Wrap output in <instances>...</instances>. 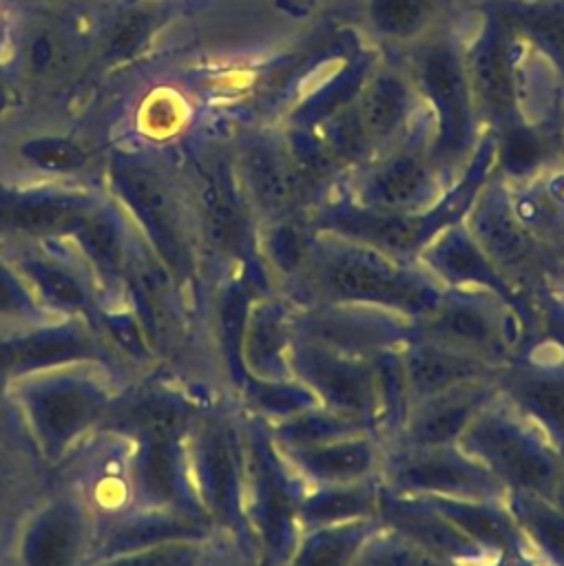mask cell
Here are the masks:
<instances>
[{"mask_svg":"<svg viewBox=\"0 0 564 566\" xmlns=\"http://www.w3.org/2000/svg\"><path fill=\"white\" fill-rule=\"evenodd\" d=\"M498 394L493 380H471L409 405L407 416L385 444L436 447L458 442L473 416Z\"/></svg>","mask_w":564,"mask_h":566,"instance_id":"cell-20","label":"cell"},{"mask_svg":"<svg viewBox=\"0 0 564 566\" xmlns=\"http://www.w3.org/2000/svg\"><path fill=\"white\" fill-rule=\"evenodd\" d=\"M506 506L522 528L540 566H564V511L549 497L511 491Z\"/></svg>","mask_w":564,"mask_h":566,"instance_id":"cell-31","label":"cell"},{"mask_svg":"<svg viewBox=\"0 0 564 566\" xmlns=\"http://www.w3.org/2000/svg\"><path fill=\"white\" fill-rule=\"evenodd\" d=\"M71 44L58 29L38 27L24 40V64L38 77H58L71 66Z\"/></svg>","mask_w":564,"mask_h":566,"instance_id":"cell-39","label":"cell"},{"mask_svg":"<svg viewBox=\"0 0 564 566\" xmlns=\"http://www.w3.org/2000/svg\"><path fill=\"white\" fill-rule=\"evenodd\" d=\"M208 566H259V562L248 555L246 551H241L239 546L230 544V542H221L212 555V559L208 562Z\"/></svg>","mask_w":564,"mask_h":566,"instance_id":"cell-42","label":"cell"},{"mask_svg":"<svg viewBox=\"0 0 564 566\" xmlns=\"http://www.w3.org/2000/svg\"><path fill=\"white\" fill-rule=\"evenodd\" d=\"M431 119L425 111L414 128L389 150L349 172L341 192L361 208L425 214L451 190L436 170L431 155Z\"/></svg>","mask_w":564,"mask_h":566,"instance_id":"cell-9","label":"cell"},{"mask_svg":"<svg viewBox=\"0 0 564 566\" xmlns=\"http://www.w3.org/2000/svg\"><path fill=\"white\" fill-rule=\"evenodd\" d=\"M223 539H177L93 559L86 566H208Z\"/></svg>","mask_w":564,"mask_h":566,"instance_id":"cell-36","label":"cell"},{"mask_svg":"<svg viewBox=\"0 0 564 566\" xmlns=\"http://www.w3.org/2000/svg\"><path fill=\"white\" fill-rule=\"evenodd\" d=\"M383 526L378 517L301 531L285 566H354L365 542Z\"/></svg>","mask_w":564,"mask_h":566,"instance_id":"cell-30","label":"cell"},{"mask_svg":"<svg viewBox=\"0 0 564 566\" xmlns=\"http://www.w3.org/2000/svg\"><path fill=\"white\" fill-rule=\"evenodd\" d=\"M416 261L429 270L442 287H484L522 307V301L491 265L462 217L436 232L418 252Z\"/></svg>","mask_w":564,"mask_h":566,"instance_id":"cell-25","label":"cell"},{"mask_svg":"<svg viewBox=\"0 0 564 566\" xmlns=\"http://www.w3.org/2000/svg\"><path fill=\"white\" fill-rule=\"evenodd\" d=\"M498 391L533 420L564 458V356L522 358L502 367Z\"/></svg>","mask_w":564,"mask_h":566,"instance_id":"cell-21","label":"cell"},{"mask_svg":"<svg viewBox=\"0 0 564 566\" xmlns=\"http://www.w3.org/2000/svg\"><path fill=\"white\" fill-rule=\"evenodd\" d=\"M290 367L292 376L314 394L321 407L378 433L383 387L374 356H349L294 338Z\"/></svg>","mask_w":564,"mask_h":566,"instance_id":"cell-12","label":"cell"},{"mask_svg":"<svg viewBox=\"0 0 564 566\" xmlns=\"http://www.w3.org/2000/svg\"><path fill=\"white\" fill-rule=\"evenodd\" d=\"M380 480H363L352 484H330L305 489L299 504L301 531L354 520L378 517Z\"/></svg>","mask_w":564,"mask_h":566,"instance_id":"cell-29","label":"cell"},{"mask_svg":"<svg viewBox=\"0 0 564 566\" xmlns=\"http://www.w3.org/2000/svg\"><path fill=\"white\" fill-rule=\"evenodd\" d=\"M197 500L217 535L257 559L243 511V442L239 405L217 398L203 405L188 438Z\"/></svg>","mask_w":564,"mask_h":566,"instance_id":"cell-5","label":"cell"},{"mask_svg":"<svg viewBox=\"0 0 564 566\" xmlns=\"http://www.w3.org/2000/svg\"><path fill=\"white\" fill-rule=\"evenodd\" d=\"M201 409L203 405H197L170 389H137L113 400L102 427L119 433H133L137 440L186 442Z\"/></svg>","mask_w":564,"mask_h":566,"instance_id":"cell-24","label":"cell"},{"mask_svg":"<svg viewBox=\"0 0 564 566\" xmlns=\"http://www.w3.org/2000/svg\"><path fill=\"white\" fill-rule=\"evenodd\" d=\"M380 484L394 493L451 500H506L509 491L456 442L436 447L385 444Z\"/></svg>","mask_w":564,"mask_h":566,"instance_id":"cell-10","label":"cell"},{"mask_svg":"<svg viewBox=\"0 0 564 566\" xmlns=\"http://www.w3.org/2000/svg\"><path fill=\"white\" fill-rule=\"evenodd\" d=\"M117 367L93 321L58 318L35 327L0 334V385L66 365Z\"/></svg>","mask_w":564,"mask_h":566,"instance_id":"cell-13","label":"cell"},{"mask_svg":"<svg viewBox=\"0 0 564 566\" xmlns=\"http://www.w3.org/2000/svg\"><path fill=\"white\" fill-rule=\"evenodd\" d=\"M354 111L376 159L414 128L425 104L405 64L374 62L354 97Z\"/></svg>","mask_w":564,"mask_h":566,"instance_id":"cell-17","label":"cell"},{"mask_svg":"<svg viewBox=\"0 0 564 566\" xmlns=\"http://www.w3.org/2000/svg\"><path fill=\"white\" fill-rule=\"evenodd\" d=\"M268 429L279 449H294V447H310V444L345 438L352 433H361V431H367L369 427L316 405L288 420L272 422L268 424Z\"/></svg>","mask_w":564,"mask_h":566,"instance_id":"cell-34","label":"cell"},{"mask_svg":"<svg viewBox=\"0 0 564 566\" xmlns=\"http://www.w3.org/2000/svg\"><path fill=\"white\" fill-rule=\"evenodd\" d=\"M234 170L259 226L310 214L283 130L246 133L234 153Z\"/></svg>","mask_w":564,"mask_h":566,"instance_id":"cell-14","label":"cell"},{"mask_svg":"<svg viewBox=\"0 0 564 566\" xmlns=\"http://www.w3.org/2000/svg\"><path fill=\"white\" fill-rule=\"evenodd\" d=\"M33 161L51 170H71L84 164V153L69 142H40L35 150H29Z\"/></svg>","mask_w":564,"mask_h":566,"instance_id":"cell-41","label":"cell"},{"mask_svg":"<svg viewBox=\"0 0 564 566\" xmlns=\"http://www.w3.org/2000/svg\"><path fill=\"white\" fill-rule=\"evenodd\" d=\"M58 318L60 316L40 303L11 259L0 254V334L35 327Z\"/></svg>","mask_w":564,"mask_h":566,"instance_id":"cell-35","label":"cell"},{"mask_svg":"<svg viewBox=\"0 0 564 566\" xmlns=\"http://www.w3.org/2000/svg\"><path fill=\"white\" fill-rule=\"evenodd\" d=\"M445 0H367V22L385 42L414 44L440 27Z\"/></svg>","mask_w":564,"mask_h":566,"instance_id":"cell-32","label":"cell"},{"mask_svg":"<svg viewBox=\"0 0 564 566\" xmlns=\"http://www.w3.org/2000/svg\"><path fill=\"white\" fill-rule=\"evenodd\" d=\"M411 329L414 318L367 305L296 307L292 316L294 338L365 358L403 347Z\"/></svg>","mask_w":564,"mask_h":566,"instance_id":"cell-15","label":"cell"},{"mask_svg":"<svg viewBox=\"0 0 564 566\" xmlns=\"http://www.w3.org/2000/svg\"><path fill=\"white\" fill-rule=\"evenodd\" d=\"M482 9L500 15L564 80V0H484Z\"/></svg>","mask_w":564,"mask_h":566,"instance_id":"cell-28","label":"cell"},{"mask_svg":"<svg viewBox=\"0 0 564 566\" xmlns=\"http://www.w3.org/2000/svg\"><path fill=\"white\" fill-rule=\"evenodd\" d=\"M294 305L279 292H259L246 316L241 338V365L257 380H290V349L294 343Z\"/></svg>","mask_w":564,"mask_h":566,"instance_id":"cell-23","label":"cell"},{"mask_svg":"<svg viewBox=\"0 0 564 566\" xmlns=\"http://www.w3.org/2000/svg\"><path fill=\"white\" fill-rule=\"evenodd\" d=\"M354 566H453L447 564L387 526H380L363 546Z\"/></svg>","mask_w":564,"mask_h":566,"instance_id":"cell-38","label":"cell"},{"mask_svg":"<svg viewBox=\"0 0 564 566\" xmlns=\"http://www.w3.org/2000/svg\"><path fill=\"white\" fill-rule=\"evenodd\" d=\"M462 221L520 301L542 294L564 265L518 219L506 179L491 172L471 197Z\"/></svg>","mask_w":564,"mask_h":566,"instance_id":"cell-8","label":"cell"},{"mask_svg":"<svg viewBox=\"0 0 564 566\" xmlns=\"http://www.w3.org/2000/svg\"><path fill=\"white\" fill-rule=\"evenodd\" d=\"M243 511L259 566H285L299 537V504L303 480L292 471L268 424L243 411Z\"/></svg>","mask_w":564,"mask_h":566,"instance_id":"cell-4","label":"cell"},{"mask_svg":"<svg viewBox=\"0 0 564 566\" xmlns=\"http://www.w3.org/2000/svg\"><path fill=\"white\" fill-rule=\"evenodd\" d=\"M398 354L409 405L462 382L493 380L502 371L500 367H491L478 358L414 334Z\"/></svg>","mask_w":564,"mask_h":566,"instance_id":"cell-26","label":"cell"},{"mask_svg":"<svg viewBox=\"0 0 564 566\" xmlns=\"http://www.w3.org/2000/svg\"><path fill=\"white\" fill-rule=\"evenodd\" d=\"M378 520L383 526L453 566H502L489 551L447 520L427 497L378 491Z\"/></svg>","mask_w":564,"mask_h":566,"instance_id":"cell-16","label":"cell"},{"mask_svg":"<svg viewBox=\"0 0 564 566\" xmlns=\"http://www.w3.org/2000/svg\"><path fill=\"white\" fill-rule=\"evenodd\" d=\"M520 310L484 287H445L436 307L414 321L411 334L502 369L522 356Z\"/></svg>","mask_w":564,"mask_h":566,"instance_id":"cell-7","label":"cell"},{"mask_svg":"<svg viewBox=\"0 0 564 566\" xmlns=\"http://www.w3.org/2000/svg\"><path fill=\"white\" fill-rule=\"evenodd\" d=\"M35 458L11 436H0V513L35 502Z\"/></svg>","mask_w":564,"mask_h":566,"instance_id":"cell-37","label":"cell"},{"mask_svg":"<svg viewBox=\"0 0 564 566\" xmlns=\"http://www.w3.org/2000/svg\"><path fill=\"white\" fill-rule=\"evenodd\" d=\"M93 210V203L77 195L0 197V230L33 241L73 234Z\"/></svg>","mask_w":564,"mask_h":566,"instance_id":"cell-27","label":"cell"},{"mask_svg":"<svg viewBox=\"0 0 564 566\" xmlns=\"http://www.w3.org/2000/svg\"><path fill=\"white\" fill-rule=\"evenodd\" d=\"M11 424H18V420H15L11 400H9V396H7V387L0 385V436L7 433V429H9Z\"/></svg>","mask_w":564,"mask_h":566,"instance_id":"cell-43","label":"cell"},{"mask_svg":"<svg viewBox=\"0 0 564 566\" xmlns=\"http://www.w3.org/2000/svg\"><path fill=\"white\" fill-rule=\"evenodd\" d=\"M95 367L104 365H66L7 385L15 420L40 458L53 462L77 438L102 427L117 396L95 376Z\"/></svg>","mask_w":564,"mask_h":566,"instance_id":"cell-3","label":"cell"},{"mask_svg":"<svg viewBox=\"0 0 564 566\" xmlns=\"http://www.w3.org/2000/svg\"><path fill=\"white\" fill-rule=\"evenodd\" d=\"M560 511H564V460H562V469H560V475H557V482L551 491V497H549Z\"/></svg>","mask_w":564,"mask_h":566,"instance_id":"cell-44","label":"cell"},{"mask_svg":"<svg viewBox=\"0 0 564 566\" xmlns=\"http://www.w3.org/2000/svg\"><path fill=\"white\" fill-rule=\"evenodd\" d=\"M409 46L405 69L431 119L429 155L451 188L469 168L484 135L469 86L464 46L445 24Z\"/></svg>","mask_w":564,"mask_h":566,"instance_id":"cell-2","label":"cell"},{"mask_svg":"<svg viewBox=\"0 0 564 566\" xmlns=\"http://www.w3.org/2000/svg\"><path fill=\"white\" fill-rule=\"evenodd\" d=\"M91 522L75 495L60 493L33 509L27 520L15 559L18 566H86Z\"/></svg>","mask_w":564,"mask_h":566,"instance_id":"cell-18","label":"cell"},{"mask_svg":"<svg viewBox=\"0 0 564 566\" xmlns=\"http://www.w3.org/2000/svg\"><path fill=\"white\" fill-rule=\"evenodd\" d=\"M9 259L49 312L60 318H95L102 296L82 261L55 254L35 243L11 252Z\"/></svg>","mask_w":564,"mask_h":566,"instance_id":"cell-19","label":"cell"},{"mask_svg":"<svg viewBox=\"0 0 564 566\" xmlns=\"http://www.w3.org/2000/svg\"><path fill=\"white\" fill-rule=\"evenodd\" d=\"M234 402L243 411L261 418L268 424L288 420V418L318 405L314 394L296 378L257 380L250 376H246V380L241 382V387L234 396Z\"/></svg>","mask_w":564,"mask_h":566,"instance_id":"cell-33","label":"cell"},{"mask_svg":"<svg viewBox=\"0 0 564 566\" xmlns=\"http://www.w3.org/2000/svg\"><path fill=\"white\" fill-rule=\"evenodd\" d=\"M456 444L489 469L509 493L551 497L564 460L544 431L500 391L473 416Z\"/></svg>","mask_w":564,"mask_h":566,"instance_id":"cell-6","label":"cell"},{"mask_svg":"<svg viewBox=\"0 0 564 566\" xmlns=\"http://www.w3.org/2000/svg\"><path fill=\"white\" fill-rule=\"evenodd\" d=\"M307 489L352 484L380 475L385 442L376 431H361L321 444L279 449Z\"/></svg>","mask_w":564,"mask_h":566,"instance_id":"cell-22","label":"cell"},{"mask_svg":"<svg viewBox=\"0 0 564 566\" xmlns=\"http://www.w3.org/2000/svg\"><path fill=\"white\" fill-rule=\"evenodd\" d=\"M515 44L518 38L509 24L500 15L482 9V27L469 49H464L476 113L480 126L493 139L533 124L522 108Z\"/></svg>","mask_w":564,"mask_h":566,"instance_id":"cell-11","label":"cell"},{"mask_svg":"<svg viewBox=\"0 0 564 566\" xmlns=\"http://www.w3.org/2000/svg\"><path fill=\"white\" fill-rule=\"evenodd\" d=\"M153 18L155 15L150 11H133L126 18H122L108 33V42H106L108 51L115 55H122L135 49L142 42L144 33L150 29Z\"/></svg>","mask_w":564,"mask_h":566,"instance_id":"cell-40","label":"cell"},{"mask_svg":"<svg viewBox=\"0 0 564 566\" xmlns=\"http://www.w3.org/2000/svg\"><path fill=\"white\" fill-rule=\"evenodd\" d=\"M555 122L564 135V80H562V86H560V95H557V106H555Z\"/></svg>","mask_w":564,"mask_h":566,"instance_id":"cell-45","label":"cell"},{"mask_svg":"<svg viewBox=\"0 0 564 566\" xmlns=\"http://www.w3.org/2000/svg\"><path fill=\"white\" fill-rule=\"evenodd\" d=\"M442 290L418 261L316 230L307 263L283 296L294 307L367 305L416 321L436 307Z\"/></svg>","mask_w":564,"mask_h":566,"instance_id":"cell-1","label":"cell"}]
</instances>
